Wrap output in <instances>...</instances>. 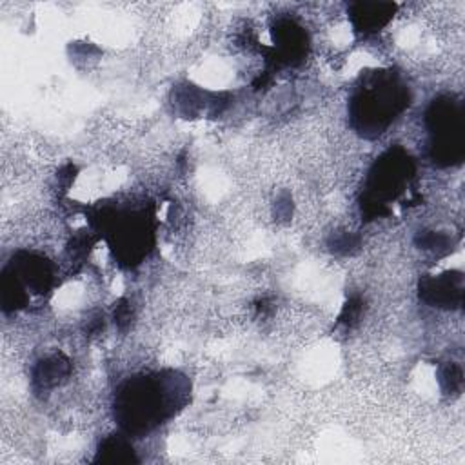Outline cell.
Segmentation results:
<instances>
[{"instance_id": "4", "label": "cell", "mask_w": 465, "mask_h": 465, "mask_svg": "<svg viewBox=\"0 0 465 465\" xmlns=\"http://www.w3.org/2000/svg\"><path fill=\"white\" fill-rule=\"evenodd\" d=\"M411 162L405 156H398V153L385 154L371 173V189H369V203L374 205V213H378V205H383V200H392L401 191L403 182L409 176Z\"/></svg>"}, {"instance_id": "6", "label": "cell", "mask_w": 465, "mask_h": 465, "mask_svg": "<svg viewBox=\"0 0 465 465\" xmlns=\"http://www.w3.org/2000/svg\"><path fill=\"white\" fill-rule=\"evenodd\" d=\"M354 20L358 27H380L392 15L391 4H358L354 5Z\"/></svg>"}, {"instance_id": "2", "label": "cell", "mask_w": 465, "mask_h": 465, "mask_svg": "<svg viewBox=\"0 0 465 465\" xmlns=\"http://www.w3.org/2000/svg\"><path fill=\"white\" fill-rule=\"evenodd\" d=\"M407 91L391 74H378L367 80L352 98V118L360 133L376 136L405 107Z\"/></svg>"}, {"instance_id": "3", "label": "cell", "mask_w": 465, "mask_h": 465, "mask_svg": "<svg viewBox=\"0 0 465 465\" xmlns=\"http://www.w3.org/2000/svg\"><path fill=\"white\" fill-rule=\"evenodd\" d=\"M429 124L434 133V151L438 160H460L463 153L461 113L456 104L449 100L434 102L429 111Z\"/></svg>"}, {"instance_id": "7", "label": "cell", "mask_w": 465, "mask_h": 465, "mask_svg": "<svg viewBox=\"0 0 465 465\" xmlns=\"http://www.w3.org/2000/svg\"><path fill=\"white\" fill-rule=\"evenodd\" d=\"M98 460H102V461H131V460H134V456H133V449L127 445V441L116 436V438H107L100 445Z\"/></svg>"}, {"instance_id": "5", "label": "cell", "mask_w": 465, "mask_h": 465, "mask_svg": "<svg viewBox=\"0 0 465 465\" xmlns=\"http://www.w3.org/2000/svg\"><path fill=\"white\" fill-rule=\"evenodd\" d=\"M461 291H463L461 274H456L454 278H450V274H443L436 280H427L421 285V296L427 302L445 305V307L460 305Z\"/></svg>"}, {"instance_id": "1", "label": "cell", "mask_w": 465, "mask_h": 465, "mask_svg": "<svg viewBox=\"0 0 465 465\" xmlns=\"http://www.w3.org/2000/svg\"><path fill=\"white\" fill-rule=\"evenodd\" d=\"M183 392L174 374L133 378L116 392V416L127 432H147L174 412Z\"/></svg>"}]
</instances>
